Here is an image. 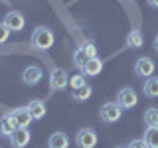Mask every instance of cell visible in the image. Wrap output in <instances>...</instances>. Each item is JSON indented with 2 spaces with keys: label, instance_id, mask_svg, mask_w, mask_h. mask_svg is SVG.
<instances>
[{
  "label": "cell",
  "instance_id": "6da1fadb",
  "mask_svg": "<svg viewBox=\"0 0 158 148\" xmlns=\"http://www.w3.org/2000/svg\"><path fill=\"white\" fill-rule=\"evenodd\" d=\"M32 47L38 49V51H46V49H49L56 43V36H53V32L46 26H38L36 30H34L32 34Z\"/></svg>",
  "mask_w": 158,
  "mask_h": 148
},
{
  "label": "cell",
  "instance_id": "7a4b0ae2",
  "mask_svg": "<svg viewBox=\"0 0 158 148\" xmlns=\"http://www.w3.org/2000/svg\"><path fill=\"white\" fill-rule=\"evenodd\" d=\"M115 103L123 109V111H131V109H135V107H136V103H138V95H136V91H135L132 87H123L121 91L117 93Z\"/></svg>",
  "mask_w": 158,
  "mask_h": 148
},
{
  "label": "cell",
  "instance_id": "3957f363",
  "mask_svg": "<svg viewBox=\"0 0 158 148\" xmlns=\"http://www.w3.org/2000/svg\"><path fill=\"white\" fill-rule=\"evenodd\" d=\"M99 117H101L103 122H107V125H113V122H117L118 118L123 117V109L118 107L115 101L105 103V105H101V109H99Z\"/></svg>",
  "mask_w": 158,
  "mask_h": 148
},
{
  "label": "cell",
  "instance_id": "277c9868",
  "mask_svg": "<svg viewBox=\"0 0 158 148\" xmlns=\"http://www.w3.org/2000/svg\"><path fill=\"white\" fill-rule=\"evenodd\" d=\"M2 24L10 32H22V30L26 28V18H24V14L20 12V10H10L6 16H4Z\"/></svg>",
  "mask_w": 158,
  "mask_h": 148
},
{
  "label": "cell",
  "instance_id": "5b68a950",
  "mask_svg": "<svg viewBox=\"0 0 158 148\" xmlns=\"http://www.w3.org/2000/svg\"><path fill=\"white\" fill-rule=\"evenodd\" d=\"M67 85H69V75L65 69L63 67L52 69V73H49V87H52V91H61Z\"/></svg>",
  "mask_w": 158,
  "mask_h": 148
},
{
  "label": "cell",
  "instance_id": "8992f818",
  "mask_svg": "<svg viewBox=\"0 0 158 148\" xmlns=\"http://www.w3.org/2000/svg\"><path fill=\"white\" fill-rule=\"evenodd\" d=\"M75 142H77V146L79 148H95L97 144V132L93 130V128H81V130L75 134Z\"/></svg>",
  "mask_w": 158,
  "mask_h": 148
},
{
  "label": "cell",
  "instance_id": "52a82bcc",
  "mask_svg": "<svg viewBox=\"0 0 158 148\" xmlns=\"http://www.w3.org/2000/svg\"><path fill=\"white\" fill-rule=\"evenodd\" d=\"M154 61H152L150 57H138L136 61H135V73L138 77H142V79H148V77H152L154 75Z\"/></svg>",
  "mask_w": 158,
  "mask_h": 148
},
{
  "label": "cell",
  "instance_id": "ba28073f",
  "mask_svg": "<svg viewBox=\"0 0 158 148\" xmlns=\"http://www.w3.org/2000/svg\"><path fill=\"white\" fill-rule=\"evenodd\" d=\"M8 115L12 117L16 128H28V125L34 121L32 115H30V111H28V107H16L12 113H8Z\"/></svg>",
  "mask_w": 158,
  "mask_h": 148
},
{
  "label": "cell",
  "instance_id": "9c48e42d",
  "mask_svg": "<svg viewBox=\"0 0 158 148\" xmlns=\"http://www.w3.org/2000/svg\"><path fill=\"white\" fill-rule=\"evenodd\" d=\"M30 140H32V134H30L28 128H16L10 136V144L14 148H26L30 144Z\"/></svg>",
  "mask_w": 158,
  "mask_h": 148
},
{
  "label": "cell",
  "instance_id": "30bf717a",
  "mask_svg": "<svg viewBox=\"0 0 158 148\" xmlns=\"http://www.w3.org/2000/svg\"><path fill=\"white\" fill-rule=\"evenodd\" d=\"M42 77H44V71H42V67H38V65H28L22 71V81L26 83V85H38V83L42 81Z\"/></svg>",
  "mask_w": 158,
  "mask_h": 148
},
{
  "label": "cell",
  "instance_id": "8fae6325",
  "mask_svg": "<svg viewBox=\"0 0 158 148\" xmlns=\"http://www.w3.org/2000/svg\"><path fill=\"white\" fill-rule=\"evenodd\" d=\"M101 71H103V59H99V57L87 59V63L81 67V73H83L85 77H95V75H99Z\"/></svg>",
  "mask_w": 158,
  "mask_h": 148
},
{
  "label": "cell",
  "instance_id": "7c38bea8",
  "mask_svg": "<svg viewBox=\"0 0 158 148\" xmlns=\"http://www.w3.org/2000/svg\"><path fill=\"white\" fill-rule=\"evenodd\" d=\"M28 111H30V115H32L34 121H40V118L46 117L48 107H46V103L40 101V99H32V101L28 103Z\"/></svg>",
  "mask_w": 158,
  "mask_h": 148
},
{
  "label": "cell",
  "instance_id": "4fadbf2b",
  "mask_svg": "<svg viewBox=\"0 0 158 148\" xmlns=\"http://www.w3.org/2000/svg\"><path fill=\"white\" fill-rule=\"evenodd\" d=\"M48 148H69V138L65 132H53L48 138Z\"/></svg>",
  "mask_w": 158,
  "mask_h": 148
},
{
  "label": "cell",
  "instance_id": "5bb4252c",
  "mask_svg": "<svg viewBox=\"0 0 158 148\" xmlns=\"http://www.w3.org/2000/svg\"><path fill=\"white\" fill-rule=\"evenodd\" d=\"M144 46V36H142V32L140 30H131L128 32V36H127V47H131V49H138V47H142Z\"/></svg>",
  "mask_w": 158,
  "mask_h": 148
},
{
  "label": "cell",
  "instance_id": "9a60e30c",
  "mask_svg": "<svg viewBox=\"0 0 158 148\" xmlns=\"http://www.w3.org/2000/svg\"><path fill=\"white\" fill-rule=\"evenodd\" d=\"M142 93H144L148 99H156L158 97V77L156 75L148 77L144 81V85H142Z\"/></svg>",
  "mask_w": 158,
  "mask_h": 148
},
{
  "label": "cell",
  "instance_id": "2e32d148",
  "mask_svg": "<svg viewBox=\"0 0 158 148\" xmlns=\"http://www.w3.org/2000/svg\"><path fill=\"white\" fill-rule=\"evenodd\" d=\"M14 130H16V125H14L12 117H10V115L0 117V136H6V138H10Z\"/></svg>",
  "mask_w": 158,
  "mask_h": 148
},
{
  "label": "cell",
  "instance_id": "e0dca14e",
  "mask_svg": "<svg viewBox=\"0 0 158 148\" xmlns=\"http://www.w3.org/2000/svg\"><path fill=\"white\" fill-rule=\"evenodd\" d=\"M142 140L146 142L148 148H158V126H146Z\"/></svg>",
  "mask_w": 158,
  "mask_h": 148
},
{
  "label": "cell",
  "instance_id": "ac0fdd59",
  "mask_svg": "<svg viewBox=\"0 0 158 148\" xmlns=\"http://www.w3.org/2000/svg\"><path fill=\"white\" fill-rule=\"evenodd\" d=\"M144 125L146 126H158V109L148 107L144 111Z\"/></svg>",
  "mask_w": 158,
  "mask_h": 148
},
{
  "label": "cell",
  "instance_id": "d6986e66",
  "mask_svg": "<svg viewBox=\"0 0 158 148\" xmlns=\"http://www.w3.org/2000/svg\"><path fill=\"white\" fill-rule=\"evenodd\" d=\"M93 95V89L85 85V87H81V89H77V91H71V97L75 99V101H87L89 97Z\"/></svg>",
  "mask_w": 158,
  "mask_h": 148
},
{
  "label": "cell",
  "instance_id": "ffe728a7",
  "mask_svg": "<svg viewBox=\"0 0 158 148\" xmlns=\"http://www.w3.org/2000/svg\"><path fill=\"white\" fill-rule=\"evenodd\" d=\"M85 85H87V81H85V75H83V73H77V75L69 77V87H71V91H77V89H81Z\"/></svg>",
  "mask_w": 158,
  "mask_h": 148
},
{
  "label": "cell",
  "instance_id": "44dd1931",
  "mask_svg": "<svg viewBox=\"0 0 158 148\" xmlns=\"http://www.w3.org/2000/svg\"><path fill=\"white\" fill-rule=\"evenodd\" d=\"M87 56H85V53H83V49L81 47H77L75 49V53H73V65H75L77 69H81L83 65H85V63H87Z\"/></svg>",
  "mask_w": 158,
  "mask_h": 148
},
{
  "label": "cell",
  "instance_id": "7402d4cb",
  "mask_svg": "<svg viewBox=\"0 0 158 148\" xmlns=\"http://www.w3.org/2000/svg\"><path fill=\"white\" fill-rule=\"evenodd\" d=\"M81 49H83V53L91 59V57H97V46L93 42H83L81 43Z\"/></svg>",
  "mask_w": 158,
  "mask_h": 148
},
{
  "label": "cell",
  "instance_id": "603a6c76",
  "mask_svg": "<svg viewBox=\"0 0 158 148\" xmlns=\"http://www.w3.org/2000/svg\"><path fill=\"white\" fill-rule=\"evenodd\" d=\"M10 34H12V32H10L4 24H0V43H6L8 38H10Z\"/></svg>",
  "mask_w": 158,
  "mask_h": 148
},
{
  "label": "cell",
  "instance_id": "cb8c5ba5",
  "mask_svg": "<svg viewBox=\"0 0 158 148\" xmlns=\"http://www.w3.org/2000/svg\"><path fill=\"white\" fill-rule=\"evenodd\" d=\"M127 148H148V146H146V142L142 140V138H135V140L128 142V146H127Z\"/></svg>",
  "mask_w": 158,
  "mask_h": 148
},
{
  "label": "cell",
  "instance_id": "d4e9b609",
  "mask_svg": "<svg viewBox=\"0 0 158 148\" xmlns=\"http://www.w3.org/2000/svg\"><path fill=\"white\" fill-rule=\"evenodd\" d=\"M148 2V6H152V8H158V0H146Z\"/></svg>",
  "mask_w": 158,
  "mask_h": 148
},
{
  "label": "cell",
  "instance_id": "484cf974",
  "mask_svg": "<svg viewBox=\"0 0 158 148\" xmlns=\"http://www.w3.org/2000/svg\"><path fill=\"white\" fill-rule=\"evenodd\" d=\"M154 49H156V51H158V36L154 38Z\"/></svg>",
  "mask_w": 158,
  "mask_h": 148
},
{
  "label": "cell",
  "instance_id": "4316f807",
  "mask_svg": "<svg viewBox=\"0 0 158 148\" xmlns=\"http://www.w3.org/2000/svg\"><path fill=\"white\" fill-rule=\"evenodd\" d=\"M117 148H127V146H117Z\"/></svg>",
  "mask_w": 158,
  "mask_h": 148
}]
</instances>
